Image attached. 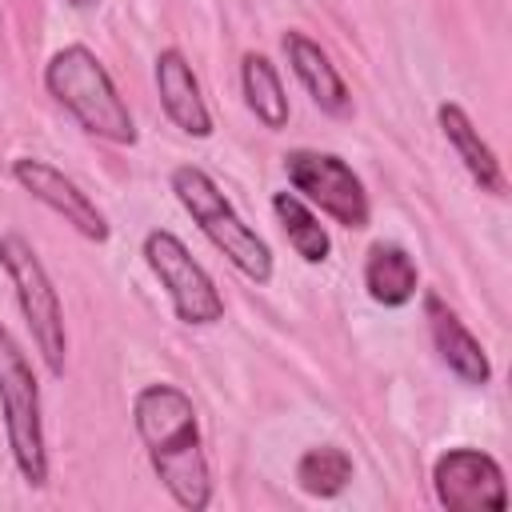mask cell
<instances>
[{"mask_svg":"<svg viewBox=\"0 0 512 512\" xmlns=\"http://www.w3.org/2000/svg\"><path fill=\"white\" fill-rule=\"evenodd\" d=\"M132 424L172 504L184 512H204L212 504V468L204 456V436L192 396L164 380L144 384L132 396Z\"/></svg>","mask_w":512,"mask_h":512,"instance_id":"1","label":"cell"},{"mask_svg":"<svg viewBox=\"0 0 512 512\" xmlns=\"http://www.w3.org/2000/svg\"><path fill=\"white\" fill-rule=\"evenodd\" d=\"M44 88L48 96L96 140H108L116 148L136 144V120L128 100L120 96L112 72L100 64V56L88 44H64L44 64Z\"/></svg>","mask_w":512,"mask_h":512,"instance_id":"2","label":"cell"},{"mask_svg":"<svg viewBox=\"0 0 512 512\" xmlns=\"http://www.w3.org/2000/svg\"><path fill=\"white\" fill-rule=\"evenodd\" d=\"M168 188L172 196L180 200V208L192 216V224L200 228V236L244 276L252 280L256 288L272 284V272H276V256L268 248V240L236 212V204L220 192V184L196 168V164H176L172 176H168Z\"/></svg>","mask_w":512,"mask_h":512,"instance_id":"3","label":"cell"},{"mask_svg":"<svg viewBox=\"0 0 512 512\" xmlns=\"http://www.w3.org/2000/svg\"><path fill=\"white\" fill-rule=\"evenodd\" d=\"M0 412L12 464L28 488L48 484V440H44V408H40V380L32 372L28 352L20 340L0 324Z\"/></svg>","mask_w":512,"mask_h":512,"instance_id":"4","label":"cell"},{"mask_svg":"<svg viewBox=\"0 0 512 512\" xmlns=\"http://www.w3.org/2000/svg\"><path fill=\"white\" fill-rule=\"evenodd\" d=\"M0 268L12 284V292H16L20 316L32 332V344H36L44 368L60 380L64 364H68V328H64L60 292H56L44 260L36 256V248L20 232H4L0 236Z\"/></svg>","mask_w":512,"mask_h":512,"instance_id":"5","label":"cell"},{"mask_svg":"<svg viewBox=\"0 0 512 512\" xmlns=\"http://www.w3.org/2000/svg\"><path fill=\"white\" fill-rule=\"evenodd\" d=\"M280 160H284V176H288L292 192L304 204H312L320 216H328L332 224H340L348 232H364L372 224L368 188L344 156L320 152V148H292Z\"/></svg>","mask_w":512,"mask_h":512,"instance_id":"6","label":"cell"},{"mask_svg":"<svg viewBox=\"0 0 512 512\" xmlns=\"http://www.w3.org/2000/svg\"><path fill=\"white\" fill-rule=\"evenodd\" d=\"M144 264L152 268V276L160 280V288L168 292V304L176 312L180 324L188 328H208L216 320H224V296L216 288V280L208 276V268L188 252V244L168 232V228H152L140 244Z\"/></svg>","mask_w":512,"mask_h":512,"instance_id":"7","label":"cell"},{"mask_svg":"<svg viewBox=\"0 0 512 512\" xmlns=\"http://www.w3.org/2000/svg\"><path fill=\"white\" fill-rule=\"evenodd\" d=\"M432 492H436V504L448 512H504L508 508V484H504L500 460L468 444L436 456Z\"/></svg>","mask_w":512,"mask_h":512,"instance_id":"8","label":"cell"},{"mask_svg":"<svg viewBox=\"0 0 512 512\" xmlns=\"http://www.w3.org/2000/svg\"><path fill=\"white\" fill-rule=\"evenodd\" d=\"M12 180L32 196V200H40L48 212H56L64 224H72L84 240H92V244H104L108 236H112V224H108V216L96 208V200L72 180V176H64L56 164H48V160H40V156H16L12 160Z\"/></svg>","mask_w":512,"mask_h":512,"instance_id":"9","label":"cell"},{"mask_svg":"<svg viewBox=\"0 0 512 512\" xmlns=\"http://www.w3.org/2000/svg\"><path fill=\"white\" fill-rule=\"evenodd\" d=\"M424 320H428V336L432 348L440 356V364L468 388H484L492 380V360L484 352V344L468 332V324L456 316V308H448V300L440 292H424Z\"/></svg>","mask_w":512,"mask_h":512,"instance_id":"10","label":"cell"},{"mask_svg":"<svg viewBox=\"0 0 512 512\" xmlns=\"http://www.w3.org/2000/svg\"><path fill=\"white\" fill-rule=\"evenodd\" d=\"M152 80H156V92H160V108L164 116L184 132V136H196V140H208L216 132V120L208 112V100L200 92V80L188 64V56L180 48H160L156 60H152Z\"/></svg>","mask_w":512,"mask_h":512,"instance_id":"11","label":"cell"},{"mask_svg":"<svg viewBox=\"0 0 512 512\" xmlns=\"http://www.w3.org/2000/svg\"><path fill=\"white\" fill-rule=\"evenodd\" d=\"M280 48H284V56H288L292 76H296L300 88L312 96V104H316L324 116H332V120H352V112H356V108H352V92H348L340 68L332 64V56H328L308 32H300V28H288V32L280 36Z\"/></svg>","mask_w":512,"mask_h":512,"instance_id":"12","label":"cell"},{"mask_svg":"<svg viewBox=\"0 0 512 512\" xmlns=\"http://www.w3.org/2000/svg\"><path fill=\"white\" fill-rule=\"evenodd\" d=\"M436 124H440L448 148L456 152V160L464 164V172L472 176V184H476L480 192L504 200V196H508L504 164H500V156L492 152V144L480 136V128L472 124V116H468L456 100H444V104L436 108Z\"/></svg>","mask_w":512,"mask_h":512,"instance_id":"13","label":"cell"},{"mask_svg":"<svg viewBox=\"0 0 512 512\" xmlns=\"http://www.w3.org/2000/svg\"><path fill=\"white\" fill-rule=\"evenodd\" d=\"M364 292L380 308H404L420 292V268L396 240H376L364 252Z\"/></svg>","mask_w":512,"mask_h":512,"instance_id":"14","label":"cell"},{"mask_svg":"<svg viewBox=\"0 0 512 512\" xmlns=\"http://www.w3.org/2000/svg\"><path fill=\"white\" fill-rule=\"evenodd\" d=\"M240 92H244V104L248 112L268 128V132H280L288 128V92H284V80L276 72V64L264 56V52H244L240 56Z\"/></svg>","mask_w":512,"mask_h":512,"instance_id":"15","label":"cell"},{"mask_svg":"<svg viewBox=\"0 0 512 512\" xmlns=\"http://www.w3.org/2000/svg\"><path fill=\"white\" fill-rule=\"evenodd\" d=\"M272 216L280 224V232L288 236L292 252L304 260V264H324L332 256V236L328 228L320 224L316 208L304 204L296 192H272Z\"/></svg>","mask_w":512,"mask_h":512,"instance_id":"16","label":"cell"},{"mask_svg":"<svg viewBox=\"0 0 512 512\" xmlns=\"http://www.w3.org/2000/svg\"><path fill=\"white\" fill-rule=\"evenodd\" d=\"M352 484V456L336 444H316L296 460V488L316 500H332Z\"/></svg>","mask_w":512,"mask_h":512,"instance_id":"17","label":"cell"},{"mask_svg":"<svg viewBox=\"0 0 512 512\" xmlns=\"http://www.w3.org/2000/svg\"><path fill=\"white\" fill-rule=\"evenodd\" d=\"M64 4H72V8H80V12H88V8H96L100 0H64Z\"/></svg>","mask_w":512,"mask_h":512,"instance_id":"18","label":"cell"}]
</instances>
